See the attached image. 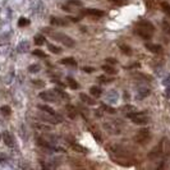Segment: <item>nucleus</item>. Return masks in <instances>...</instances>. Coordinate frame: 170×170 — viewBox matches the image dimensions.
Listing matches in <instances>:
<instances>
[{"instance_id": "nucleus-42", "label": "nucleus", "mask_w": 170, "mask_h": 170, "mask_svg": "<svg viewBox=\"0 0 170 170\" xmlns=\"http://www.w3.org/2000/svg\"><path fill=\"white\" fill-rule=\"evenodd\" d=\"M5 160H6V155H4L3 152H0V162L5 161Z\"/></svg>"}, {"instance_id": "nucleus-3", "label": "nucleus", "mask_w": 170, "mask_h": 170, "mask_svg": "<svg viewBox=\"0 0 170 170\" xmlns=\"http://www.w3.org/2000/svg\"><path fill=\"white\" fill-rule=\"evenodd\" d=\"M136 32L139 37H142L143 40H150L153 36V32H155V27L151 22L148 21H139L137 24Z\"/></svg>"}, {"instance_id": "nucleus-12", "label": "nucleus", "mask_w": 170, "mask_h": 170, "mask_svg": "<svg viewBox=\"0 0 170 170\" xmlns=\"http://www.w3.org/2000/svg\"><path fill=\"white\" fill-rule=\"evenodd\" d=\"M50 23L54 24V26H68L69 22H68V19H64V18L51 17L50 18Z\"/></svg>"}, {"instance_id": "nucleus-1", "label": "nucleus", "mask_w": 170, "mask_h": 170, "mask_svg": "<svg viewBox=\"0 0 170 170\" xmlns=\"http://www.w3.org/2000/svg\"><path fill=\"white\" fill-rule=\"evenodd\" d=\"M109 155H110L111 160H114V162L123 166H129L130 161H133L130 158V153L128 152L127 148H124L120 145H109L106 147Z\"/></svg>"}, {"instance_id": "nucleus-30", "label": "nucleus", "mask_w": 170, "mask_h": 170, "mask_svg": "<svg viewBox=\"0 0 170 170\" xmlns=\"http://www.w3.org/2000/svg\"><path fill=\"white\" fill-rule=\"evenodd\" d=\"M162 30H164V32L168 36H170V22L169 21H162Z\"/></svg>"}, {"instance_id": "nucleus-25", "label": "nucleus", "mask_w": 170, "mask_h": 170, "mask_svg": "<svg viewBox=\"0 0 170 170\" xmlns=\"http://www.w3.org/2000/svg\"><path fill=\"white\" fill-rule=\"evenodd\" d=\"M160 6H161L162 12H164L166 15H169V17H170V4H169V3L168 1H161V3H160Z\"/></svg>"}, {"instance_id": "nucleus-36", "label": "nucleus", "mask_w": 170, "mask_h": 170, "mask_svg": "<svg viewBox=\"0 0 170 170\" xmlns=\"http://www.w3.org/2000/svg\"><path fill=\"white\" fill-rule=\"evenodd\" d=\"M33 55L40 56V58H47L46 54H45L44 51H41V50H35V51H33Z\"/></svg>"}, {"instance_id": "nucleus-38", "label": "nucleus", "mask_w": 170, "mask_h": 170, "mask_svg": "<svg viewBox=\"0 0 170 170\" xmlns=\"http://www.w3.org/2000/svg\"><path fill=\"white\" fill-rule=\"evenodd\" d=\"M83 72H86V73H92L95 70V68H92V67H83Z\"/></svg>"}, {"instance_id": "nucleus-18", "label": "nucleus", "mask_w": 170, "mask_h": 170, "mask_svg": "<svg viewBox=\"0 0 170 170\" xmlns=\"http://www.w3.org/2000/svg\"><path fill=\"white\" fill-rule=\"evenodd\" d=\"M30 46H31V45H30L28 41H22V42L18 45L17 49H18L19 53H27V51L30 50Z\"/></svg>"}, {"instance_id": "nucleus-6", "label": "nucleus", "mask_w": 170, "mask_h": 170, "mask_svg": "<svg viewBox=\"0 0 170 170\" xmlns=\"http://www.w3.org/2000/svg\"><path fill=\"white\" fill-rule=\"evenodd\" d=\"M150 138H151V133H150V130L147 129V128H142V129H139L138 132H137L136 137H134L136 142L139 143V145H145V143H147Z\"/></svg>"}, {"instance_id": "nucleus-14", "label": "nucleus", "mask_w": 170, "mask_h": 170, "mask_svg": "<svg viewBox=\"0 0 170 170\" xmlns=\"http://www.w3.org/2000/svg\"><path fill=\"white\" fill-rule=\"evenodd\" d=\"M60 63L64 64V65H69V67H73V68H76L77 67V62L74 60V58H64V59L60 60Z\"/></svg>"}, {"instance_id": "nucleus-39", "label": "nucleus", "mask_w": 170, "mask_h": 170, "mask_svg": "<svg viewBox=\"0 0 170 170\" xmlns=\"http://www.w3.org/2000/svg\"><path fill=\"white\" fill-rule=\"evenodd\" d=\"M99 81H100L101 83H108V82H110L111 79H108L106 77H104V76H100V77H99Z\"/></svg>"}, {"instance_id": "nucleus-20", "label": "nucleus", "mask_w": 170, "mask_h": 170, "mask_svg": "<svg viewBox=\"0 0 170 170\" xmlns=\"http://www.w3.org/2000/svg\"><path fill=\"white\" fill-rule=\"evenodd\" d=\"M37 108L40 109L41 111H44L45 114H51V115L56 114L55 111H54V109H53V108H50V106H47V105H42V104H40V105H38Z\"/></svg>"}, {"instance_id": "nucleus-5", "label": "nucleus", "mask_w": 170, "mask_h": 170, "mask_svg": "<svg viewBox=\"0 0 170 170\" xmlns=\"http://www.w3.org/2000/svg\"><path fill=\"white\" fill-rule=\"evenodd\" d=\"M127 118L132 120L133 123L139 124V126H145V124L148 123V117L146 115V113H142V111H132V113H128Z\"/></svg>"}, {"instance_id": "nucleus-33", "label": "nucleus", "mask_w": 170, "mask_h": 170, "mask_svg": "<svg viewBox=\"0 0 170 170\" xmlns=\"http://www.w3.org/2000/svg\"><path fill=\"white\" fill-rule=\"evenodd\" d=\"M145 4L148 9H156V1L155 0H145Z\"/></svg>"}, {"instance_id": "nucleus-16", "label": "nucleus", "mask_w": 170, "mask_h": 170, "mask_svg": "<svg viewBox=\"0 0 170 170\" xmlns=\"http://www.w3.org/2000/svg\"><path fill=\"white\" fill-rule=\"evenodd\" d=\"M79 99H81V100L85 102V104H87V105H95L96 104V101L94 100V99H91L90 97V96H87L86 94H79Z\"/></svg>"}, {"instance_id": "nucleus-34", "label": "nucleus", "mask_w": 170, "mask_h": 170, "mask_svg": "<svg viewBox=\"0 0 170 170\" xmlns=\"http://www.w3.org/2000/svg\"><path fill=\"white\" fill-rule=\"evenodd\" d=\"M68 4L73 6H83V3L81 0H68Z\"/></svg>"}, {"instance_id": "nucleus-41", "label": "nucleus", "mask_w": 170, "mask_h": 170, "mask_svg": "<svg viewBox=\"0 0 170 170\" xmlns=\"http://www.w3.org/2000/svg\"><path fill=\"white\" fill-rule=\"evenodd\" d=\"M162 83H164L165 86H169V85H170V74L164 79V82H162Z\"/></svg>"}, {"instance_id": "nucleus-37", "label": "nucleus", "mask_w": 170, "mask_h": 170, "mask_svg": "<svg viewBox=\"0 0 170 170\" xmlns=\"http://www.w3.org/2000/svg\"><path fill=\"white\" fill-rule=\"evenodd\" d=\"M106 63H108V64H111V65H115V64L118 63V60H115L114 58H108V59H106Z\"/></svg>"}, {"instance_id": "nucleus-29", "label": "nucleus", "mask_w": 170, "mask_h": 170, "mask_svg": "<svg viewBox=\"0 0 170 170\" xmlns=\"http://www.w3.org/2000/svg\"><path fill=\"white\" fill-rule=\"evenodd\" d=\"M41 70V65L40 64H32L28 67V72L30 73H38Z\"/></svg>"}, {"instance_id": "nucleus-32", "label": "nucleus", "mask_w": 170, "mask_h": 170, "mask_svg": "<svg viewBox=\"0 0 170 170\" xmlns=\"http://www.w3.org/2000/svg\"><path fill=\"white\" fill-rule=\"evenodd\" d=\"M101 109L104 111H106V113H110V114H114L115 113V109L111 108V106H109V105H106V104H102L101 105Z\"/></svg>"}, {"instance_id": "nucleus-28", "label": "nucleus", "mask_w": 170, "mask_h": 170, "mask_svg": "<svg viewBox=\"0 0 170 170\" xmlns=\"http://www.w3.org/2000/svg\"><path fill=\"white\" fill-rule=\"evenodd\" d=\"M120 51L124 54V55H132V49H130L128 45H120Z\"/></svg>"}, {"instance_id": "nucleus-31", "label": "nucleus", "mask_w": 170, "mask_h": 170, "mask_svg": "<svg viewBox=\"0 0 170 170\" xmlns=\"http://www.w3.org/2000/svg\"><path fill=\"white\" fill-rule=\"evenodd\" d=\"M28 24H30V19H27L24 17L19 18V21H18V26H19V27H26V26H28Z\"/></svg>"}, {"instance_id": "nucleus-23", "label": "nucleus", "mask_w": 170, "mask_h": 170, "mask_svg": "<svg viewBox=\"0 0 170 170\" xmlns=\"http://www.w3.org/2000/svg\"><path fill=\"white\" fill-rule=\"evenodd\" d=\"M148 95H150V90L148 88H141L139 91H138V94H137V99L142 100V99L147 97Z\"/></svg>"}, {"instance_id": "nucleus-10", "label": "nucleus", "mask_w": 170, "mask_h": 170, "mask_svg": "<svg viewBox=\"0 0 170 170\" xmlns=\"http://www.w3.org/2000/svg\"><path fill=\"white\" fill-rule=\"evenodd\" d=\"M146 49L150 51V53H152V54H161L162 53V47L160 46V45L158 44H146Z\"/></svg>"}, {"instance_id": "nucleus-43", "label": "nucleus", "mask_w": 170, "mask_h": 170, "mask_svg": "<svg viewBox=\"0 0 170 170\" xmlns=\"http://www.w3.org/2000/svg\"><path fill=\"white\" fill-rule=\"evenodd\" d=\"M0 138H1V136H0Z\"/></svg>"}, {"instance_id": "nucleus-24", "label": "nucleus", "mask_w": 170, "mask_h": 170, "mask_svg": "<svg viewBox=\"0 0 170 170\" xmlns=\"http://www.w3.org/2000/svg\"><path fill=\"white\" fill-rule=\"evenodd\" d=\"M54 91H55L56 92V95L58 96H60V97H62L63 99V100H65V101H68L69 100V95L68 94H67V92H64L63 91V90H60V88H54Z\"/></svg>"}, {"instance_id": "nucleus-4", "label": "nucleus", "mask_w": 170, "mask_h": 170, "mask_svg": "<svg viewBox=\"0 0 170 170\" xmlns=\"http://www.w3.org/2000/svg\"><path fill=\"white\" fill-rule=\"evenodd\" d=\"M45 32H46V33H49L55 41H58V42H60V44H63L64 46H67V47H74V45H76L74 40H73V38H70L68 35L63 33V32L51 31V30H49V28H46V30H45Z\"/></svg>"}, {"instance_id": "nucleus-21", "label": "nucleus", "mask_w": 170, "mask_h": 170, "mask_svg": "<svg viewBox=\"0 0 170 170\" xmlns=\"http://www.w3.org/2000/svg\"><path fill=\"white\" fill-rule=\"evenodd\" d=\"M67 83H68V86L72 90H78L79 88V85L78 82L76 81V79H73L72 77H67Z\"/></svg>"}, {"instance_id": "nucleus-19", "label": "nucleus", "mask_w": 170, "mask_h": 170, "mask_svg": "<svg viewBox=\"0 0 170 170\" xmlns=\"http://www.w3.org/2000/svg\"><path fill=\"white\" fill-rule=\"evenodd\" d=\"M90 94L94 96V97H100L102 95V90L100 87H97V86H92V87L90 88Z\"/></svg>"}, {"instance_id": "nucleus-13", "label": "nucleus", "mask_w": 170, "mask_h": 170, "mask_svg": "<svg viewBox=\"0 0 170 170\" xmlns=\"http://www.w3.org/2000/svg\"><path fill=\"white\" fill-rule=\"evenodd\" d=\"M70 146H72V148L74 150V151H77V152H81V153H87L88 152V150L86 148V147L78 145V143L73 142V141H70Z\"/></svg>"}, {"instance_id": "nucleus-7", "label": "nucleus", "mask_w": 170, "mask_h": 170, "mask_svg": "<svg viewBox=\"0 0 170 170\" xmlns=\"http://www.w3.org/2000/svg\"><path fill=\"white\" fill-rule=\"evenodd\" d=\"M38 96L44 101H49V102H55L58 100V95L55 91H44V92H40Z\"/></svg>"}, {"instance_id": "nucleus-8", "label": "nucleus", "mask_w": 170, "mask_h": 170, "mask_svg": "<svg viewBox=\"0 0 170 170\" xmlns=\"http://www.w3.org/2000/svg\"><path fill=\"white\" fill-rule=\"evenodd\" d=\"M3 137V141H4V143L8 147H10V148H13V147L15 146V142H14V138H13V136L10 134V132H8V130H4L1 134Z\"/></svg>"}, {"instance_id": "nucleus-35", "label": "nucleus", "mask_w": 170, "mask_h": 170, "mask_svg": "<svg viewBox=\"0 0 170 170\" xmlns=\"http://www.w3.org/2000/svg\"><path fill=\"white\" fill-rule=\"evenodd\" d=\"M109 1H111L113 4H117V5H127L128 3V0H109Z\"/></svg>"}, {"instance_id": "nucleus-22", "label": "nucleus", "mask_w": 170, "mask_h": 170, "mask_svg": "<svg viewBox=\"0 0 170 170\" xmlns=\"http://www.w3.org/2000/svg\"><path fill=\"white\" fill-rule=\"evenodd\" d=\"M102 70H104L105 73H108V74H117V73H118V69H115L114 67L109 65V64H106V65H102Z\"/></svg>"}, {"instance_id": "nucleus-11", "label": "nucleus", "mask_w": 170, "mask_h": 170, "mask_svg": "<svg viewBox=\"0 0 170 170\" xmlns=\"http://www.w3.org/2000/svg\"><path fill=\"white\" fill-rule=\"evenodd\" d=\"M32 127H33L35 129L40 130V132H51V130H53V128L50 126L44 124V123H32Z\"/></svg>"}, {"instance_id": "nucleus-26", "label": "nucleus", "mask_w": 170, "mask_h": 170, "mask_svg": "<svg viewBox=\"0 0 170 170\" xmlns=\"http://www.w3.org/2000/svg\"><path fill=\"white\" fill-rule=\"evenodd\" d=\"M47 49H49L51 53H54V54H60L62 53V49H60L59 46H55V45H53L50 42H47Z\"/></svg>"}, {"instance_id": "nucleus-27", "label": "nucleus", "mask_w": 170, "mask_h": 170, "mask_svg": "<svg viewBox=\"0 0 170 170\" xmlns=\"http://www.w3.org/2000/svg\"><path fill=\"white\" fill-rule=\"evenodd\" d=\"M0 113L4 115V117H9V115L12 114V109H10V106H8V105H4V106L0 108Z\"/></svg>"}, {"instance_id": "nucleus-17", "label": "nucleus", "mask_w": 170, "mask_h": 170, "mask_svg": "<svg viewBox=\"0 0 170 170\" xmlns=\"http://www.w3.org/2000/svg\"><path fill=\"white\" fill-rule=\"evenodd\" d=\"M45 41H46V38H45V36H44L42 33H37L36 36L33 37V42H35V45H37V46H41V45H44Z\"/></svg>"}, {"instance_id": "nucleus-40", "label": "nucleus", "mask_w": 170, "mask_h": 170, "mask_svg": "<svg viewBox=\"0 0 170 170\" xmlns=\"http://www.w3.org/2000/svg\"><path fill=\"white\" fill-rule=\"evenodd\" d=\"M165 95H166V97H168V99H170V85H169V86H166Z\"/></svg>"}, {"instance_id": "nucleus-15", "label": "nucleus", "mask_w": 170, "mask_h": 170, "mask_svg": "<svg viewBox=\"0 0 170 170\" xmlns=\"http://www.w3.org/2000/svg\"><path fill=\"white\" fill-rule=\"evenodd\" d=\"M65 110H67V114H68V117L70 118V119H74V118L77 117V110L73 105H67Z\"/></svg>"}, {"instance_id": "nucleus-2", "label": "nucleus", "mask_w": 170, "mask_h": 170, "mask_svg": "<svg viewBox=\"0 0 170 170\" xmlns=\"http://www.w3.org/2000/svg\"><path fill=\"white\" fill-rule=\"evenodd\" d=\"M168 155H170V142L169 139L164 137L160 141L159 145H156L148 153V159L151 160H159L160 158H166Z\"/></svg>"}, {"instance_id": "nucleus-9", "label": "nucleus", "mask_w": 170, "mask_h": 170, "mask_svg": "<svg viewBox=\"0 0 170 170\" xmlns=\"http://www.w3.org/2000/svg\"><path fill=\"white\" fill-rule=\"evenodd\" d=\"M83 14L91 15V17H95V18H101V17H104L105 13L102 10H99V9L90 8V9H85V10H83Z\"/></svg>"}]
</instances>
